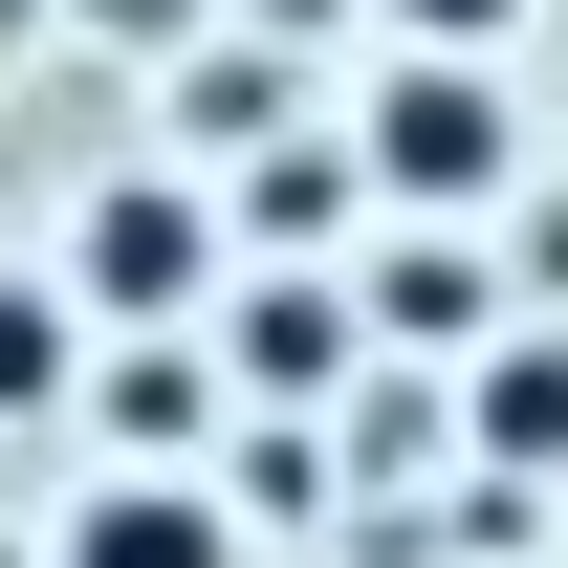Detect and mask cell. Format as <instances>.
<instances>
[{
  "mask_svg": "<svg viewBox=\"0 0 568 568\" xmlns=\"http://www.w3.org/2000/svg\"><path fill=\"white\" fill-rule=\"evenodd\" d=\"M67 284H88V328H175L219 284V197L197 175H110V197L67 219Z\"/></svg>",
  "mask_w": 568,
  "mask_h": 568,
  "instance_id": "2",
  "label": "cell"
},
{
  "mask_svg": "<svg viewBox=\"0 0 568 568\" xmlns=\"http://www.w3.org/2000/svg\"><path fill=\"white\" fill-rule=\"evenodd\" d=\"M372 197H416V219H503V175H525V110H503L481 44H416V67L372 88Z\"/></svg>",
  "mask_w": 568,
  "mask_h": 568,
  "instance_id": "1",
  "label": "cell"
},
{
  "mask_svg": "<svg viewBox=\"0 0 568 568\" xmlns=\"http://www.w3.org/2000/svg\"><path fill=\"white\" fill-rule=\"evenodd\" d=\"M44 568H241V503H197V481H88Z\"/></svg>",
  "mask_w": 568,
  "mask_h": 568,
  "instance_id": "3",
  "label": "cell"
},
{
  "mask_svg": "<svg viewBox=\"0 0 568 568\" xmlns=\"http://www.w3.org/2000/svg\"><path fill=\"white\" fill-rule=\"evenodd\" d=\"M481 459L568 481V351H481Z\"/></svg>",
  "mask_w": 568,
  "mask_h": 568,
  "instance_id": "5",
  "label": "cell"
},
{
  "mask_svg": "<svg viewBox=\"0 0 568 568\" xmlns=\"http://www.w3.org/2000/svg\"><path fill=\"white\" fill-rule=\"evenodd\" d=\"M241 372H263V394H328V372H351V306H306V284H241Z\"/></svg>",
  "mask_w": 568,
  "mask_h": 568,
  "instance_id": "7",
  "label": "cell"
},
{
  "mask_svg": "<svg viewBox=\"0 0 568 568\" xmlns=\"http://www.w3.org/2000/svg\"><path fill=\"white\" fill-rule=\"evenodd\" d=\"M88 22H110V44H153V22H175V0H88Z\"/></svg>",
  "mask_w": 568,
  "mask_h": 568,
  "instance_id": "9",
  "label": "cell"
},
{
  "mask_svg": "<svg viewBox=\"0 0 568 568\" xmlns=\"http://www.w3.org/2000/svg\"><path fill=\"white\" fill-rule=\"evenodd\" d=\"M372 328H394V351H503V263L437 219V241H394V263H372Z\"/></svg>",
  "mask_w": 568,
  "mask_h": 568,
  "instance_id": "4",
  "label": "cell"
},
{
  "mask_svg": "<svg viewBox=\"0 0 568 568\" xmlns=\"http://www.w3.org/2000/svg\"><path fill=\"white\" fill-rule=\"evenodd\" d=\"M88 372V284H0V416H44Z\"/></svg>",
  "mask_w": 568,
  "mask_h": 568,
  "instance_id": "6",
  "label": "cell"
},
{
  "mask_svg": "<svg viewBox=\"0 0 568 568\" xmlns=\"http://www.w3.org/2000/svg\"><path fill=\"white\" fill-rule=\"evenodd\" d=\"M372 22H394V44H503L525 0H372Z\"/></svg>",
  "mask_w": 568,
  "mask_h": 568,
  "instance_id": "8",
  "label": "cell"
},
{
  "mask_svg": "<svg viewBox=\"0 0 568 568\" xmlns=\"http://www.w3.org/2000/svg\"><path fill=\"white\" fill-rule=\"evenodd\" d=\"M241 22H263V44H284V22H328V0H241Z\"/></svg>",
  "mask_w": 568,
  "mask_h": 568,
  "instance_id": "10",
  "label": "cell"
}]
</instances>
